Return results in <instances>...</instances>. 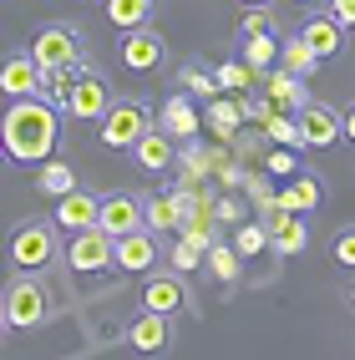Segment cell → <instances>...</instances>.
Returning a JSON list of instances; mask_svg holds the SVG:
<instances>
[{"label": "cell", "instance_id": "22", "mask_svg": "<svg viewBox=\"0 0 355 360\" xmlns=\"http://www.w3.org/2000/svg\"><path fill=\"white\" fill-rule=\"evenodd\" d=\"M102 11H107V26L137 31V26L153 20V0H102Z\"/></svg>", "mask_w": 355, "mask_h": 360}, {"label": "cell", "instance_id": "12", "mask_svg": "<svg viewBox=\"0 0 355 360\" xmlns=\"http://www.w3.org/2000/svg\"><path fill=\"white\" fill-rule=\"evenodd\" d=\"M97 224H102L112 238H122V233H132V229H148V219H142V198H132V193H107Z\"/></svg>", "mask_w": 355, "mask_h": 360}, {"label": "cell", "instance_id": "28", "mask_svg": "<svg viewBox=\"0 0 355 360\" xmlns=\"http://www.w3.org/2000/svg\"><path fill=\"white\" fill-rule=\"evenodd\" d=\"M213 77H219L224 91H249L254 82H264V71H254V66L239 56V61H228V66H213Z\"/></svg>", "mask_w": 355, "mask_h": 360}, {"label": "cell", "instance_id": "38", "mask_svg": "<svg viewBox=\"0 0 355 360\" xmlns=\"http://www.w3.org/2000/svg\"><path fill=\"white\" fill-rule=\"evenodd\" d=\"M219 219H244V208H239V198H219Z\"/></svg>", "mask_w": 355, "mask_h": 360}, {"label": "cell", "instance_id": "7", "mask_svg": "<svg viewBox=\"0 0 355 360\" xmlns=\"http://www.w3.org/2000/svg\"><path fill=\"white\" fill-rule=\"evenodd\" d=\"M295 117H299V148H335L345 137V112L325 102H304Z\"/></svg>", "mask_w": 355, "mask_h": 360}, {"label": "cell", "instance_id": "37", "mask_svg": "<svg viewBox=\"0 0 355 360\" xmlns=\"http://www.w3.org/2000/svg\"><path fill=\"white\" fill-rule=\"evenodd\" d=\"M269 173H295V158L290 153H269Z\"/></svg>", "mask_w": 355, "mask_h": 360}, {"label": "cell", "instance_id": "1", "mask_svg": "<svg viewBox=\"0 0 355 360\" xmlns=\"http://www.w3.org/2000/svg\"><path fill=\"white\" fill-rule=\"evenodd\" d=\"M0 137H6V158L15 162H46L56 158L61 142V117L51 97H11L6 117H0Z\"/></svg>", "mask_w": 355, "mask_h": 360}, {"label": "cell", "instance_id": "5", "mask_svg": "<svg viewBox=\"0 0 355 360\" xmlns=\"http://www.w3.org/2000/svg\"><path fill=\"white\" fill-rule=\"evenodd\" d=\"M66 264L77 274H102V269H117V238L102 229V224H91L82 233H71V244H66Z\"/></svg>", "mask_w": 355, "mask_h": 360}, {"label": "cell", "instance_id": "41", "mask_svg": "<svg viewBox=\"0 0 355 360\" xmlns=\"http://www.w3.org/2000/svg\"><path fill=\"white\" fill-rule=\"evenodd\" d=\"M239 6H269V0H239Z\"/></svg>", "mask_w": 355, "mask_h": 360}, {"label": "cell", "instance_id": "44", "mask_svg": "<svg viewBox=\"0 0 355 360\" xmlns=\"http://www.w3.org/2000/svg\"><path fill=\"white\" fill-rule=\"evenodd\" d=\"M350 304H355V284H350Z\"/></svg>", "mask_w": 355, "mask_h": 360}, {"label": "cell", "instance_id": "10", "mask_svg": "<svg viewBox=\"0 0 355 360\" xmlns=\"http://www.w3.org/2000/svg\"><path fill=\"white\" fill-rule=\"evenodd\" d=\"M173 340V315H162V309H142V315L127 325V345L137 355H162Z\"/></svg>", "mask_w": 355, "mask_h": 360}, {"label": "cell", "instance_id": "32", "mask_svg": "<svg viewBox=\"0 0 355 360\" xmlns=\"http://www.w3.org/2000/svg\"><path fill=\"white\" fill-rule=\"evenodd\" d=\"M203 259H208V244H198V238L178 233V244H173V269H198Z\"/></svg>", "mask_w": 355, "mask_h": 360}, {"label": "cell", "instance_id": "13", "mask_svg": "<svg viewBox=\"0 0 355 360\" xmlns=\"http://www.w3.org/2000/svg\"><path fill=\"white\" fill-rule=\"evenodd\" d=\"M97 213H102V198H97V193H86V188H71V193L56 198V229L82 233V229L97 224Z\"/></svg>", "mask_w": 355, "mask_h": 360}, {"label": "cell", "instance_id": "11", "mask_svg": "<svg viewBox=\"0 0 355 360\" xmlns=\"http://www.w3.org/2000/svg\"><path fill=\"white\" fill-rule=\"evenodd\" d=\"M264 224H269V249L284 254V259L310 244V229H304V219H299V213H290V208H269Z\"/></svg>", "mask_w": 355, "mask_h": 360}, {"label": "cell", "instance_id": "34", "mask_svg": "<svg viewBox=\"0 0 355 360\" xmlns=\"http://www.w3.org/2000/svg\"><path fill=\"white\" fill-rule=\"evenodd\" d=\"M244 36H254V31H274V15H269V6H244Z\"/></svg>", "mask_w": 355, "mask_h": 360}, {"label": "cell", "instance_id": "16", "mask_svg": "<svg viewBox=\"0 0 355 360\" xmlns=\"http://www.w3.org/2000/svg\"><path fill=\"white\" fill-rule=\"evenodd\" d=\"M132 158H137L142 173H168V167L178 162V148H173V137L162 132V127H148V132H142V142L132 148Z\"/></svg>", "mask_w": 355, "mask_h": 360}, {"label": "cell", "instance_id": "18", "mask_svg": "<svg viewBox=\"0 0 355 360\" xmlns=\"http://www.w3.org/2000/svg\"><path fill=\"white\" fill-rule=\"evenodd\" d=\"M142 309H162V315H178V309H188V290L178 274H153L148 284H142Z\"/></svg>", "mask_w": 355, "mask_h": 360}, {"label": "cell", "instance_id": "23", "mask_svg": "<svg viewBox=\"0 0 355 360\" xmlns=\"http://www.w3.org/2000/svg\"><path fill=\"white\" fill-rule=\"evenodd\" d=\"M279 208H290V213H315V208H320V178H315V173H299V178L279 193Z\"/></svg>", "mask_w": 355, "mask_h": 360}, {"label": "cell", "instance_id": "25", "mask_svg": "<svg viewBox=\"0 0 355 360\" xmlns=\"http://www.w3.org/2000/svg\"><path fill=\"white\" fill-rule=\"evenodd\" d=\"M279 46L284 41H274V31H254V36H244V61L254 66V71H274L279 66Z\"/></svg>", "mask_w": 355, "mask_h": 360}, {"label": "cell", "instance_id": "24", "mask_svg": "<svg viewBox=\"0 0 355 360\" xmlns=\"http://www.w3.org/2000/svg\"><path fill=\"white\" fill-rule=\"evenodd\" d=\"M36 188H41L46 198H61V193H71V188H77V167L61 162V158H46L41 173H36Z\"/></svg>", "mask_w": 355, "mask_h": 360}, {"label": "cell", "instance_id": "20", "mask_svg": "<svg viewBox=\"0 0 355 360\" xmlns=\"http://www.w3.org/2000/svg\"><path fill=\"white\" fill-rule=\"evenodd\" d=\"M142 219H148L153 233L183 229V198H178V193H153V198H142Z\"/></svg>", "mask_w": 355, "mask_h": 360}, {"label": "cell", "instance_id": "42", "mask_svg": "<svg viewBox=\"0 0 355 360\" xmlns=\"http://www.w3.org/2000/svg\"><path fill=\"white\" fill-rule=\"evenodd\" d=\"M295 6H320V0H295Z\"/></svg>", "mask_w": 355, "mask_h": 360}, {"label": "cell", "instance_id": "43", "mask_svg": "<svg viewBox=\"0 0 355 360\" xmlns=\"http://www.w3.org/2000/svg\"><path fill=\"white\" fill-rule=\"evenodd\" d=\"M0 158H6V137H0Z\"/></svg>", "mask_w": 355, "mask_h": 360}, {"label": "cell", "instance_id": "36", "mask_svg": "<svg viewBox=\"0 0 355 360\" xmlns=\"http://www.w3.org/2000/svg\"><path fill=\"white\" fill-rule=\"evenodd\" d=\"M325 6H330V15H335L345 31H355V0H325Z\"/></svg>", "mask_w": 355, "mask_h": 360}, {"label": "cell", "instance_id": "30", "mask_svg": "<svg viewBox=\"0 0 355 360\" xmlns=\"http://www.w3.org/2000/svg\"><path fill=\"white\" fill-rule=\"evenodd\" d=\"M233 249H239L244 259L264 254V249H269V224H264V219H259V224H244L239 233H233Z\"/></svg>", "mask_w": 355, "mask_h": 360}, {"label": "cell", "instance_id": "39", "mask_svg": "<svg viewBox=\"0 0 355 360\" xmlns=\"http://www.w3.org/2000/svg\"><path fill=\"white\" fill-rule=\"evenodd\" d=\"M345 137H350V142H355V102H350V107H345Z\"/></svg>", "mask_w": 355, "mask_h": 360}, {"label": "cell", "instance_id": "17", "mask_svg": "<svg viewBox=\"0 0 355 360\" xmlns=\"http://www.w3.org/2000/svg\"><path fill=\"white\" fill-rule=\"evenodd\" d=\"M299 36L310 41V51H315L320 61H330V56L345 51V26H340L335 15H310V20L299 26Z\"/></svg>", "mask_w": 355, "mask_h": 360}, {"label": "cell", "instance_id": "3", "mask_svg": "<svg viewBox=\"0 0 355 360\" xmlns=\"http://www.w3.org/2000/svg\"><path fill=\"white\" fill-rule=\"evenodd\" d=\"M153 127V112L132 102V97H112V107L102 112V122H97V137H102V148H117V153H127L142 142V132Z\"/></svg>", "mask_w": 355, "mask_h": 360}, {"label": "cell", "instance_id": "19", "mask_svg": "<svg viewBox=\"0 0 355 360\" xmlns=\"http://www.w3.org/2000/svg\"><path fill=\"white\" fill-rule=\"evenodd\" d=\"M264 97L279 107V112H299L304 102V77H295V71H284V66H274V71H264Z\"/></svg>", "mask_w": 355, "mask_h": 360}, {"label": "cell", "instance_id": "2", "mask_svg": "<svg viewBox=\"0 0 355 360\" xmlns=\"http://www.w3.org/2000/svg\"><path fill=\"white\" fill-rule=\"evenodd\" d=\"M0 304H6V325L11 330H41L46 325V284L36 279V269H20L15 279H6Z\"/></svg>", "mask_w": 355, "mask_h": 360}, {"label": "cell", "instance_id": "9", "mask_svg": "<svg viewBox=\"0 0 355 360\" xmlns=\"http://www.w3.org/2000/svg\"><path fill=\"white\" fill-rule=\"evenodd\" d=\"M117 56H122V66H132V71H157L162 56H168V46H162V36L153 26H137V31H122Z\"/></svg>", "mask_w": 355, "mask_h": 360}, {"label": "cell", "instance_id": "40", "mask_svg": "<svg viewBox=\"0 0 355 360\" xmlns=\"http://www.w3.org/2000/svg\"><path fill=\"white\" fill-rule=\"evenodd\" d=\"M0 335H6V304H0Z\"/></svg>", "mask_w": 355, "mask_h": 360}, {"label": "cell", "instance_id": "33", "mask_svg": "<svg viewBox=\"0 0 355 360\" xmlns=\"http://www.w3.org/2000/svg\"><path fill=\"white\" fill-rule=\"evenodd\" d=\"M330 259L340 264V269H355V229H340L335 244H330Z\"/></svg>", "mask_w": 355, "mask_h": 360}, {"label": "cell", "instance_id": "21", "mask_svg": "<svg viewBox=\"0 0 355 360\" xmlns=\"http://www.w3.org/2000/svg\"><path fill=\"white\" fill-rule=\"evenodd\" d=\"M157 127L168 132L173 142H188L198 132V112H193V102L188 97H168V107H162V117H157Z\"/></svg>", "mask_w": 355, "mask_h": 360}, {"label": "cell", "instance_id": "15", "mask_svg": "<svg viewBox=\"0 0 355 360\" xmlns=\"http://www.w3.org/2000/svg\"><path fill=\"white\" fill-rule=\"evenodd\" d=\"M157 264V233L153 229H132V233H122L117 238V269H153Z\"/></svg>", "mask_w": 355, "mask_h": 360}, {"label": "cell", "instance_id": "8", "mask_svg": "<svg viewBox=\"0 0 355 360\" xmlns=\"http://www.w3.org/2000/svg\"><path fill=\"white\" fill-rule=\"evenodd\" d=\"M107 107H112V86L86 66L82 77H77V86H71V97H66L61 112H71L77 122H102V112H107Z\"/></svg>", "mask_w": 355, "mask_h": 360}, {"label": "cell", "instance_id": "27", "mask_svg": "<svg viewBox=\"0 0 355 360\" xmlns=\"http://www.w3.org/2000/svg\"><path fill=\"white\" fill-rule=\"evenodd\" d=\"M239 122H244V102H228V97H213L208 102V127L219 132L224 142L239 132Z\"/></svg>", "mask_w": 355, "mask_h": 360}, {"label": "cell", "instance_id": "31", "mask_svg": "<svg viewBox=\"0 0 355 360\" xmlns=\"http://www.w3.org/2000/svg\"><path fill=\"white\" fill-rule=\"evenodd\" d=\"M264 132L274 137V142H290V148H299V117H290V112H269L264 117Z\"/></svg>", "mask_w": 355, "mask_h": 360}, {"label": "cell", "instance_id": "26", "mask_svg": "<svg viewBox=\"0 0 355 360\" xmlns=\"http://www.w3.org/2000/svg\"><path fill=\"white\" fill-rule=\"evenodd\" d=\"M279 66H284V71H295V77H315L320 56L310 51V41H304V36H290V41L279 46Z\"/></svg>", "mask_w": 355, "mask_h": 360}, {"label": "cell", "instance_id": "4", "mask_svg": "<svg viewBox=\"0 0 355 360\" xmlns=\"http://www.w3.org/2000/svg\"><path fill=\"white\" fill-rule=\"evenodd\" d=\"M56 259V219H26L11 233V264L15 269H46Z\"/></svg>", "mask_w": 355, "mask_h": 360}, {"label": "cell", "instance_id": "6", "mask_svg": "<svg viewBox=\"0 0 355 360\" xmlns=\"http://www.w3.org/2000/svg\"><path fill=\"white\" fill-rule=\"evenodd\" d=\"M31 56H36L41 71H51V66H82L86 61V46H82V36L71 26H46L31 41Z\"/></svg>", "mask_w": 355, "mask_h": 360}, {"label": "cell", "instance_id": "29", "mask_svg": "<svg viewBox=\"0 0 355 360\" xmlns=\"http://www.w3.org/2000/svg\"><path fill=\"white\" fill-rule=\"evenodd\" d=\"M239 249H228V244H219V238H213V249H208V269L213 274H219L224 284H233V279H239Z\"/></svg>", "mask_w": 355, "mask_h": 360}, {"label": "cell", "instance_id": "14", "mask_svg": "<svg viewBox=\"0 0 355 360\" xmlns=\"http://www.w3.org/2000/svg\"><path fill=\"white\" fill-rule=\"evenodd\" d=\"M41 82H46V71L36 66V56H11L6 66H0V91L6 97H41Z\"/></svg>", "mask_w": 355, "mask_h": 360}, {"label": "cell", "instance_id": "35", "mask_svg": "<svg viewBox=\"0 0 355 360\" xmlns=\"http://www.w3.org/2000/svg\"><path fill=\"white\" fill-rule=\"evenodd\" d=\"M183 86H188V91H198V97H213V91H219V77H203V71L188 66V71H183Z\"/></svg>", "mask_w": 355, "mask_h": 360}]
</instances>
